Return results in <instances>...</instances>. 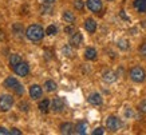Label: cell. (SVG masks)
Listing matches in <instances>:
<instances>
[{"instance_id":"obj_23","label":"cell","mask_w":146,"mask_h":135,"mask_svg":"<svg viewBox=\"0 0 146 135\" xmlns=\"http://www.w3.org/2000/svg\"><path fill=\"white\" fill-rule=\"evenodd\" d=\"M20 60H23L22 56L19 55V54H11L8 58V64H9V68H12L15 64H18Z\"/></svg>"},{"instance_id":"obj_10","label":"cell","mask_w":146,"mask_h":135,"mask_svg":"<svg viewBox=\"0 0 146 135\" xmlns=\"http://www.w3.org/2000/svg\"><path fill=\"white\" fill-rule=\"evenodd\" d=\"M83 43V35L80 31H75L74 34H71L70 40H68V44H71L74 48H79Z\"/></svg>"},{"instance_id":"obj_25","label":"cell","mask_w":146,"mask_h":135,"mask_svg":"<svg viewBox=\"0 0 146 135\" xmlns=\"http://www.w3.org/2000/svg\"><path fill=\"white\" fill-rule=\"evenodd\" d=\"M39 11L42 15H51L52 13V4H40Z\"/></svg>"},{"instance_id":"obj_33","label":"cell","mask_w":146,"mask_h":135,"mask_svg":"<svg viewBox=\"0 0 146 135\" xmlns=\"http://www.w3.org/2000/svg\"><path fill=\"white\" fill-rule=\"evenodd\" d=\"M40 4H55L56 3V0H38Z\"/></svg>"},{"instance_id":"obj_29","label":"cell","mask_w":146,"mask_h":135,"mask_svg":"<svg viewBox=\"0 0 146 135\" xmlns=\"http://www.w3.org/2000/svg\"><path fill=\"white\" fill-rule=\"evenodd\" d=\"M138 54H139V56H142V58H145L146 59V40L139 46V47H138Z\"/></svg>"},{"instance_id":"obj_14","label":"cell","mask_w":146,"mask_h":135,"mask_svg":"<svg viewBox=\"0 0 146 135\" xmlns=\"http://www.w3.org/2000/svg\"><path fill=\"white\" fill-rule=\"evenodd\" d=\"M59 130L62 134L70 135V134H75V124L71 122H63L60 126H59Z\"/></svg>"},{"instance_id":"obj_18","label":"cell","mask_w":146,"mask_h":135,"mask_svg":"<svg viewBox=\"0 0 146 135\" xmlns=\"http://www.w3.org/2000/svg\"><path fill=\"white\" fill-rule=\"evenodd\" d=\"M38 109H39L40 113L47 114L50 111V109H51V100L47 99V98L39 100V103H38Z\"/></svg>"},{"instance_id":"obj_9","label":"cell","mask_w":146,"mask_h":135,"mask_svg":"<svg viewBox=\"0 0 146 135\" xmlns=\"http://www.w3.org/2000/svg\"><path fill=\"white\" fill-rule=\"evenodd\" d=\"M28 94H30V98L32 100H39L42 96H43V87L39 86V84H31L30 88H28Z\"/></svg>"},{"instance_id":"obj_21","label":"cell","mask_w":146,"mask_h":135,"mask_svg":"<svg viewBox=\"0 0 146 135\" xmlns=\"http://www.w3.org/2000/svg\"><path fill=\"white\" fill-rule=\"evenodd\" d=\"M56 88H58V84L55 80H52V79H47L44 82V90L47 92H54V91H56Z\"/></svg>"},{"instance_id":"obj_13","label":"cell","mask_w":146,"mask_h":135,"mask_svg":"<svg viewBox=\"0 0 146 135\" xmlns=\"http://www.w3.org/2000/svg\"><path fill=\"white\" fill-rule=\"evenodd\" d=\"M87 102L91 106H102L103 105V98H102V95L99 92H91L87 96Z\"/></svg>"},{"instance_id":"obj_4","label":"cell","mask_w":146,"mask_h":135,"mask_svg":"<svg viewBox=\"0 0 146 135\" xmlns=\"http://www.w3.org/2000/svg\"><path fill=\"white\" fill-rule=\"evenodd\" d=\"M11 70L18 75V76H23V78H24V76H27V75L30 74V64H28L26 60H20L18 64L13 66Z\"/></svg>"},{"instance_id":"obj_8","label":"cell","mask_w":146,"mask_h":135,"mask_svg":"<svg viewBox=\"0 0 146 135\" xmlns=\"http://www.w3.org/2000/svg\"><path fill=\"white\" fill-rule=\"evenodd\" d=\"M20 84L22 83L18 80V78H15V76H7L4 79V82H3V87L7 88V90H11L12 92H15L20 87Z\"/></svg>"},{"instance_id":"obj_24","label":"cell","mask_w":146,"mask_h":135,"mask_svg":"<svg viewBox=\"0 0 146 135\" xmlns=\"http://www.w3.org/2000/svg\"><path fill=\"white\" fill-rule=\"evenodd\" d=\"M117 47L119 48L121 51H127L130 48V44H129V40L122 38V39H118L117 40Z\"/></svg>"},{"instance_id":"obj_6","label":"cell","mask_w":146,"mask_h":135,"mask_svg":"<svg viewBox=\"0 0 146 135\" xmlns=\"http://www.w3.org/2000/svg\"><path fill=\"white\" fill-rule=\"evenodd\" d=\"M86 7L90 12L98 15L103 11V1L102 0H86Z\"/></svg>"},{"instance_id":"obj_22","label":"cell","mask_w":146,"mask_h":135,"mask_svg":"<svg viewBox=\"0 0 146 135\" xmlns=\"http://www.w3.org/2000/svg\"><path fill=\"white\" fill-rule=\"evenodd\" d=\"M72 5H74V9H75V11H78L79 13H83L84 8H86V1H83V0H74V1H72Z\"/></svg>"},{"instance_id":"obj_15","label":"cell","mask_w":146,"mask_h":135,"mask_svg":"<svg viewBox=\"0 0 146 135\" xmlns=\"http://www.w3.org/2000/svg\"><path fill=\"white\" fill-rule=\"evenodd\" d=\"M83 58L86 59V60H89V62L97 60V58H98V51H97V50H95L94 47H87L86 50H84V52H83Z\"/></svg>"},{"instance_id":"obj_27","label":"cell","mask_w":146,"mask_h":135,"mask_svg":"<svg viewBox=\"0 0 146 135\" xmlns=\"http://www.w3.org/2000/svg\"><path fill=\"white\" fill-rule=\"evenodd\" d=\"M58 34V27L55 26V24H50V26H47V28H46V35L48 36H54Z\"/></svg>"},{"instance_id":"obj_1","label":"cell","mask_w":146,"mask_h":135,"mask_svg":"<svg viewBox=\"0 0 146 135\" xmlns=\"http://www.w3.org/2000/svg\"><path fill=\"white\" fill-rule=\"evenodd\" d=\"M46 35V30L43 27L38 24V23H34V24H30V26L26 28V38L32 43H39L43 40Z\"/></svg>"},{"instance_id":"obj_11","label":"cell","mask_w":146,"mask_h":135,"mask_svg":"<svg viewBox=\"0 0 146 135\" xmlns=\"http://www.w3.org/2000/svg\"><path fill=\"white\" fill-rule=\"evenodd\" d=\"M11 31L16 39H23V36H26V30H24V26L22 23H13L11 27Z\"/></svg>"},{"instance_id":"obj_37","label":"cell","mask_w":146,"mask_h":135,"mask_svg":"<svg viewBox=\"0 0 146 135\" xmlns=\"http://www.w3.org/2000/svg\"><path fill=\"white\" fill-rule=\"evenodd\" d=\"M107 1H115V0H107Z\"/></svg>"},{"instance_id":"obj_28","label":"cell","mask_w":146,"mask_h":135,"mask_svg":"<svg viewBox=\"0 0 146 135\" xmlns=\"http://www.w3.org/2000/svg\"><path fill=\"white\" fill-rule=\"evenodd\" d=\"M72 46L71 44H67V46H64V47L62 48V52L64 54V56H68V58H72V55H74V51H72Z\"/></svg>"},{"instance_id":"obj_19","label":"cell","mask_w":146,"mask_h":135,"mask_svg":"<svg viewBox=\"0 0 146 135\" xmlns=\"http://www.w3.org/2000/svg\"><path fill=\"white\" fill-rule=\"evenodd\" d=\"M62 19L63 22L67 23V24H74L75 23V15H74V12H71L70 9H64L62 13Z\"/></svg>"},{"instance_id":"obj_20","label":"cell","mask_w":146,"mask_h":135,"mask_svg":"<svg viewBox=\"0 0 146 135\" xmlns=\"http://www.w3.org/2000/svg\"><path fill=\"white\" fill-rule=\"evenodd\" d=\"M133 7L138 13H146V0H133Z\"/></svg>"},{"instance_id":"obj_3","label":"cell","mask_w":146,"mask_h":135,"mask_svg":"<svg viewBox=\"0 0 146 135\" xmlns=\"http://www.w3.org/2000/svg\"><path fill=\"white\" fill-rule=\"evenodd\" d=\"M15 105V98L11 94H1L0 95V113L5 114L11 111V109Z\"/></svg>"},{"instance_id":"obj_7","label":"cell","mask_w":146,"mask_h":135,"mask_svg":"<svg viewBox=\"0 0 146 135\" xmlns=\"http://www.w3.org/2000/svg\"><path fill=\"white\" fill-rule=\"evenodd\" d=\"M64 109H66V100L63 99L62 96H55V98L51 100V110H52L55 114L62 113Z\"/></svg>"},{"instance_id":"obj_16","label":"cell","mask_w":146,"mask_h":135,"mask_svg":"<svg viewBox=\"0 0 146 135\" xmlns=\"http://www.w3.org/2000/svg\"><path fill=\"white\" fill-rule=\"evenodd\" d=\"M102 79H103V82L105 83L111 84V83H114L115 80H117V74L111 70H106L103 74H102Z\"/></svg>"},{"instance_id":"obj_32","label":"cell","mask_w":146,"mask_h":135,"mask_svg":"<svg viewBox=\"0 0 146 135\" xmlns=\"http://www.w3.org/2000/svg\"><path fill=\"white\" fill-rule=\"evenodd\" d=\"M93 135H102L105 134V128L103 127H97L95 130H93V132H91Z\"/></svg>"},{"instance_id":"obj_17","label":"cell","mask_w":146,"mask_h":135,"mask_svg":"<svg viewBox=\"0 0 146 135\" xmlns=\"http://www.w3.org/2000/svg\"><path fill=\"white\" fill-rule=\"evenodd\" d=\"M89 130V123L87 120H79V122L75 124V134L79 135H84Z\"/></svg>"},{"instance_id":"obj_26","label":"cell","mask_w":146,"mask_h":135,"mask_svg":"<svg viewBox=\"0 0 146 135\" xmlns=\"http://www.w3.org/2000/svg\"><path fill=\"white\" fill-rule=\"evenodd\" d=\"M18 107H19V111H22V113H24V114H27L30 111V103L26 102V100H20Z\"/></svg>"},{"instance_id":"obj_34","label":"cell","mask_w":146,"mask_h":135,"mask_svg":"<svg viewBox=\"0 0 146 135\" xmlns=\"http://www.w3.org/2000/svg\"><path fill=\"white\" fill-rule=\"evenodd\" d=\"M8 134H11V130H7L5 127L0 126V135H8Z\"/></svg>"},{"instance_id":"obj_31","label":"cell","mask_w":146,"mask_h":135,"mask_svg":"<svg viewBox=\"0 0 146 135\" xmlns=\"http://www.w3.org/2000/svg\"><path fill=\"white\" fill-rule=\"evenodd\" d=\"M74 32H75L74 24H68L67 27H64V34H67V35H71V34H74Z\"/></svg>"},{"instance_id":"obj_36","label":"cell","mask_w":146,"mask_h":135,"mask_svg":"<svg viewBox=\"0 0 146 135\" xmlns=\"http://www.w3.org/2000/svg\"><path fill=\"white\" fill-rule=\"evenodd\" d=\"M119 15H121V18H123L125 20H129V18H127V16H126V13H125V11H121V13H119Z\"/></svg>"},{"instance_id":"obj_12","label":"cell","mask_w":146,"mask_h":135,"mask_svg":"<svg viewBox=\"0 0 146 135\" xmlns=\"http://www.w3.org/2000/svg\"><path fill=\"white\" fill-rule=\"evenodd\" d=\"M83 27H84V30L87 31L90 35H93V34H95V31H97L98 24H97V22H95V19L87 18V19H84Z\"/></svg>"},{"instance_id":"obj_30","label":"cell","mask_w":146,"mask_h":135,"mask_svg":"<svg viewBox=\"0 0 146 135\" xmlns=\"http://www.w3.org/2000/svg\"><path fill=\"white\" fill-rule=\"evenodd\" d=\"M138 110H139V113H142V114H145L146 115V99H143V100L139 102V105H138Z\"/></svg>"},{"instance_id":"obj_2","label":"cell","mask_w":146,"mask_h":135,"mask_svg":"<svg viewBox=\"0 0 146 135\" xmlns=\"http://www.w3.org/2000/svg\"><path fill=\"white\" fill-rule=\"evenodd\" d=\"M129 78H130L131 82L138 83V84L143 83L146 80V71H145V68L141 67V66H134V67H131L130 71H129Z\"/></svg>"},{"instance_id":"obj_5","label":"cell","mask_w":146,"mask_h":135,"mask_svg":"<svg viewBox=\"0 0 146 135\" xmlns=\"http://www.w3.org/2000/svg\"><path fill=\"white\" fill-rule=\"evenodd\" d=\"M122 126V122H121V119L118 116H115V115H109L106 119V128L111 132H115V131H118Z\"/></svg>"},{"instance_id":"obj_35","label":"cell","mask_w":146,"mask_h":135,"mask_svg":"<svg viewBox=\"0 0 146 135\" xmlns=\"http://www.w3.org/2000/svg\"><path fill=\"white\" fill-rule=\"evenodd\" d=\"M11 134L12 135H22L23 132L19 130V128H16V127H12V128H11Z\"/></svg>"}]
</instances>
